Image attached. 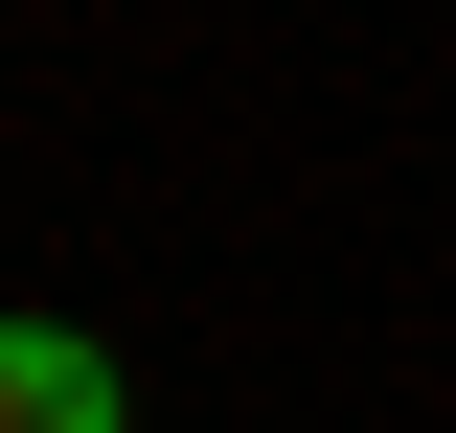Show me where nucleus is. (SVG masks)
I'll use <instances>...</instances> for the list:
<instances>
[{
    "label": "nucleus",
    "instance_id": "obj_1",
    "mask_svg": "<svg viewBox=\"0 0 456 433\" xmlns=\"http://www.w3.org/2000/svg\"><path fill=\"white\" fill-rule=\"evenodd\" d=\"M0 433H114V342L92 320H0Z\"/></svg>",
    "mask_w": 456,
    "mask_h": 433
}]
</instances>
